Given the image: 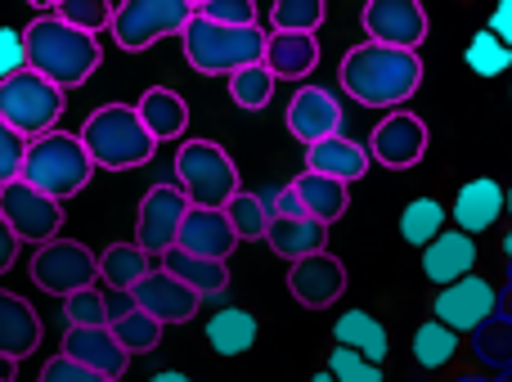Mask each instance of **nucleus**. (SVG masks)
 Here are the masks:
<instances>
[{
  "label": "nucleus",
  "mask_w": 512,
  "mask_h": 382,
  "mask_svg": "<svg viewBox=\"0 0 512 382\" xmlns=\"http://www.w3.org/2000/svg\"><path fill=\"white\" fill-rule=\"evenodd\" d=\"M342 90L364 108H391L418 95L423 86V59L409 50H391V45H373L360 41L355 50L342 54V68H337Z\"/></svg>",
  "instance_id": "obj_1"
},
{
  "label": "nucleus",
  "mask_w": 512,
  "mask_h": 382,
  "mask_svg": "<svg viewBox=\"0 0 512 382\" xmlns=\"http://www.w3.org/2000/svg\"><path fill=\"white\" fill-rule=\"evenodd\" d=\"M23 50H27V68L41 72L50 86H59L63 95L77 86H86L99 72V36H86L77 27H68L59 14H41L23 27Z\"/></svg>",
  "instance_id": "obj_2"
},
{
  "label": "nucleus",
  "mask_w": 512,
  "mask_h": 382,
  "mask_svg": "<svg viewBox=\"0 0 512 382\" xmlns=\"http://www.w3.org/2000/svg\"><path fill=\"white\" fill-rule=\"evenodd\" d=\"M77 135L86 144L95 171H135L144 162H153V153H158V140L140 122L135 104H99Z\"/></svg>",
  "instance_id": "obj_3"
},
{
  "label": "nucleus",
  "mask_w": 512,
  "mask_h": 382,
  "mask_svg": "<svg viewBox=\"0 0 512 382\" xmlns=\"http://www.w3.org/2000/svg\"><path fill=\"white\" fill-rule=\"evenodd\" d=\"M265 41H270V36H265L261 27H221L198 14L189 18V27L180 32L185 63L198 77H234V72H243V68H256V63H265Z\"/></svg>",
  "instance_id": "obj_4"
},
{
  "label": "nucleus",
  "mask_w": 512,
  "mask_h": 382,
  "mask_svg": "<svg viewBox=\"0 0 512 382\" xmlns=\"http://www.w3.org/2000/svg\"><path fill=\"white\" fill-rule=\"evenodd\" d=\"M23 180L32 189H41V194H50L54 203H68V198H77L81 189L95 180V162H90L81 135L50 131V135H41V140L27 144Z\"/></svg>",
  "instance_id": "obj_5"
},
{
  "label": "nucleus",
  "mask_w": 512,
  "mask_h": 382,
  "mask_svg": "<svg viewBox=\"0 0 512 382\" xmlns=\"http://www.w3.org/2000/svg\"><path fill=\"white\" fill-rule=\"evenodd\" d=\"M176 180L180 194L189 198V207H212L225 212L234 194H239V167L216 140H185L176 149Z\"/></svg>",
  "instance_id": "obj_6"
},
{
  "label": "nucleus",
  "mask_w": 512,
  "mask_h": 382,
  "mask_svg": "<svg viewBox=\"0 0 512 382\" xmlns=\"http://www.w3.org/2000/svg\"><path fill=\"white\" fill-rule=\"evenodd\" d=\"M63 99L68 95L59 86H50L41 72L23 68L18 77H9L0 86V122L14 126L23 140H41V135H50L59 126Z\"/></svg>",
  "instance_id": "obj_7"
},
{
  "label": "nucleus",
  "mask_w": 512,
  "mask_h": 382,
  "mask_svg": "<svg viewBox=\"0 0 512 382\" xmlns=\"http://www.w3.org/2000/svg\"><path fill=\"white\" fill-rule=\"evenodd\" d=\"M194 18V0H122L113 5V41L122 50H153L167 36H180Z\"/></svg>",
  "instance_id": "obj_8"
},
{
  "label": "nucleus",
  "mask_w": 512,
  "mask_h": 382,
  "mask_svg": "<svg viewBox=\"0 0 512 382\" xmlns=\"http://www.w3.org/2000/svg\"><path fill=\"white\" fill-rule=\"evenodd\" d=\"M99 279V257L77 239H54L32 252V284L50 297H72L81 288H95Z\"/></svg>",
  "instance_id": "obj_9"
},
{
  "label": "nucleus",
  "mask_w": 512,
  "mask_h": 382,
  "mask_svg": "<svg viewBox=\"0 0 512 382\" xmlns=\"http://www.w3.org/2000/svg\"><path fill=\"white\" fill-rule=\"evenodd\" d=\"M189 216V198L180 194V185H153L140 198V212H135V243H140L144 257H167L180 239V225Z\"/></svg>",
  "instance_id": "obj_10"
},
{
  "label": "nucleus",
  "mask_w": 512,
  "mask_h": 382,
  "mask_svg": "<svg viewBox=\"0 0 512 382\" xmlns=\"http://www.w3.org/2000/svg\"><path fill=\"white\" fill-rule=\"evenodd\" d=\"M0 216L9 221V230L18 234V243H45L59 239V225H63V203H54L50 194L32 189L27 180H14V185L0 189Z\"/></svg>",
  "instance_id": "obj_11"
},
{
  "label": "nucleus",
  "mask_w": 512,
  "mask_h": 382,
  "mask_svg": "<svg viewBox=\"0 0 512 382\" xmlns=\"http://www.w3.org/2000/svg\"><path fill=\"white\" fill-rule=\"evenodd\" d=\"M369 158L382 162L387 171H409L427 158V122L405 108L387 113L369 135Z\"/></svg>",
  "instance_id": "obj_12"
},
{
  "label": "nucleus",
  "mask_w": 512,
  "mask_h": 382,
  "mask_svg": "<svg viewBox=\"0 0 512 382\" xmlns=\"http://www.w3.org/2000/svg\"><path fill=\"white\" fill-rule=\"evenodd\" d=\"M360 23L373 45H391V50L418 54V45L427 41V9L414 0H373L364 5Z\"/></svg>",
  "instance_id": "obj_13"
},
{
  "label": "nucleus",
  "mask_w": 512,
  "mask_h": 382,
  "mask_svg": "<svg viewBox=\"0 0 512 382\" xmlns=\"http://www.w3.org/2000/svg\"><path fill=\"white\" fill-rule=\"evenodd\" d=\"M495 315H499V293L481 275L459 279V284L441 288V297H436V320L454 333H477Z\"/></svg>",
  "instance_id": "obj_14"
},
{
  "label": "nucleus",
  "mask_w": 512,
  "mask_h": 382,
  "mask_svg": "<svg viewBox=\"0 0 512 382\" xmlns=\"http://www.w3.org/2000/svg\"><path fill=\"white\" fill-rule=\"evenodd\" d=\"M131 302L140 306V311H149L153 320L167 329V324H189L194 320L198 306H203V297H198L194 288H185L180 279H171L167 270L158 266L131 288Z\"/></svg>",
  "instance_id": "obj_15"
},
{
  "label": "nucleus",
  "mask_w": 512,
  "mask_h": 382,
  "mask_svg": "<svg viewBox=\"0 0 512 382\" xmlns=\"http://www.w3.org/2000/svg\"><path fill=\"white\" fill-rule=\"evenodd\" d=\"M288 131L306 149L319 140H333V135H342V104L324 86H301L288 99Z\"/></svg>",
  "instance_id": "obj_16"
},
{
  "label": "nucleus",
  "mask_w": 512,
  "mask_h": 382,
  "mask_svg": "<svg viewBox=\"0 0 512 382\" xmlns=\"http://www.w3.org/2000/svg\"><path fill=\"white\" fill-rule=\"evenodd\" d=\"M288 293L297 297L306 311H324L337 297L346 293V266L333 257V252H319V257H306L288 270Z\"/></svg>",
  "instance_id": "obj_17"
},
{
  "label": "nucleus",
  "mask_w": 512,
  "mask_h": 382,
  "mask_svg": "<svg viewBox=\"0 0 512 382\" xmlns=\"http://www.w3.org/2000/svg\"><path fill=\"white\" fill-rule=\"evenodd\" d=\"M180 252L189 257H207V261H230V252L239 248V234H234L230 216L212 212V207H189L185 225H180Z\"/></svg>",
  "instance_id": "obj_18"
},
{
  "label": "nucleus",
  "mask_w": 512,
  "mask_h": 382,
  "mask_svg": "<svg viewBox=\"0 0 512 382\" xmlns=\"http://www.w3.org/2000/svg\"><path fill=\"white\" fill-rule=\"evenodd\" d=\"M63 356L77 360V365L95 369L99 378L117 382L131 369V356L122 351V342L113 338V329H63Z\"/></svg>",
  "instance_id": "obj_19"
},
{
  "label": "nucleus",
  "mask_w": 512,
  "mask_h": 382,
  "mask_svg": "<svg viewBox=\"0 0 512 382\" xmlns=\"http://www.w3.org/2000/svg\"><path fill=\"white\" fill-rule=\"evenodd\" d=\"M369 144H355L351 135H333V140H319L306 149V171H315V176H328V180H342V185H351V180H364V171H369Z\"/></svg>",
  "instance_id": "obj_20"
},
{
  "label": "nucleus",
  "mask_w": 512,
  "mask_h": 382,
  "mask_svg": "<svg viewBox=\"0 0 512 382\" xmlns=\"http://www.w3.org/2000/svg\"><path fill=\"white\" fill-rule=\"evenodd\" d=\"M472 266H477V243H472V234H463V230H445L432 248H423V275L441 288L468 279Z\"/></svg>",
  "instance_id": "obj_21"
},
{
  "label": "nucleus",
  "mask_w": 512,
  "mask_h": 382,
  "mask_svg": "<svg viewBox=\"0 0 512 382\" xmlns=\"http://www.w3.org/2000/svg\"><path fill=\"white\" fill-rule=\"evenodd\" d=\"M265 68L274 72V81H306L319 68V36L270 32V41H265Z\"/></svg>",
  "instance_id": "obj_22"
},
{
  "label": "nucleus",
  "mask_w": 512,
  "mask_h": 382,
  "mask_svg": "<svg viewBox=\"0 0 512 382\" xmlns=\"http://www.w3.org/2000/svg\"><path fill=\"white\" fill-rule=\"evenodd\" d=\"M36 347H41V315L32 311V302L0 288V356L23 360Z\"/></svg>",
  "instance_id": "obj_23"
},
{
  "label": "nucleus",
  "mask_w": 512,
  "mask_h": 382,
  "mask_svg": "<svg viewBox=\"0 0 512 382\" xmlns=\"http://www.w3.org/2000/svg\"><path fill=\"white\" fill-rule=\"evenodd\" d=\"M504 207H508L504 185L481 176V180H468V185L459 189V198H454V221H459L463 234H481L504 216Z\"/></svg>",
  "instance_id": "obj_24"
},
{
  "label": "nucleus",
  "mask_w": 512,
  "mask_h": 382,
  "mask_svg": "<svg viewBox=\"0 0 512 382\" xmlns=\"http://www.w3.org/2000/svg\"><path fill=\"white\" fill-rule=\"evenodd\" d=\"M265 243H270L274 257H283L288 266H297V261L319 257V252L328 248V225L310 221V216H301V221H288V216H274L270 230H265Z\"/></svg>",
  "instance_id": "obj_25"
},
{
  "label": "nucleus",
  "mask_w": 512,
  "mask_h": 382,
  "mask_svg": "<svg viewBox=\"0 0 512 382\" xmlns=\"http://www.w3.org/2000/svg\"><path fill=\"white\" fill-rule=\"evenodd\" d=\"M135 113H140V122L149 126V135L158 144H171V140H180V135L189 131V104L167 86L144 90L140 104H135Z\"/></svg>",
  "instance_id": "obj_26"
},
{
  "label": "nucleus",
  "mask_w": 512,
  "mask_h": 382,
  "mask_svg": "<svg viewBox=\"0 0 512 382\" xmlns=\"http://www.w3.org/2000/svg\"><path fill=\"white\" fill-rule=\"evenodd\" d=\"M162 270L171 279H180L185 288H194L198 297H221L230 288V261H207V257H189V252L171 248L162 257Z\"/></svg>",
  "instance_id": "obj_27"
},
{
  "label": "nucleus",
  "mask_w": 512,
  "mask_h": 382,
  "mask_svg": "<svg viewBox=\"0 0 512 382\" xmlns=\"http://www.w3.org/2000/svg\"><path fill=\"white\" fill-rule=\"evenodd\" d=\"M292 189H297L301 207H306L310 221L319 225H333L346 216V207H351V194H346L342 180H328V176H315V171H301L297 180H292Z\"/></svg>",
  "instance_id": "obj_28"
},
{
  "label": "nucleus",
  "mask_w": 512,
  "mask_h": 382,
  "mask_svg": "<svg viewBox=\"0 0 512 382\" xmlns=\"http://www.w3.org/2000/svg\"><path fill=\"white\" fill-rule=\"evenodd\" d=\"M207 342H212L216 356H243L256 347V315L243 306H221L207 320Z\"/></svg>",
  "instance_id": "obj_29"
},
{
  "label": "nucleus",
  "mask_w": 512,
  "mask_h": 382,
  "mask_svg": "<svg viewBox=\"0 0 512 382\" xmlns=\"http://www.w3.org/2000/svg\"><path fill=\"white\" fill-rule=\"evenodd\" d=\"M333 338H337V347L360 351V356L373 360V365H382V360H387V351H391L387 329H382L369 311H346L342 320L333 324Z\"/></svg>",
  "instance_id": "obj_30"
},
{
  "label": "nucleus",
  "mask_w": 512,
  "mask_h": 382,
  "mask_svg": "<svg viewBox=\"0 0 512 382\" xmlns=\"http://www.w3.org/2000/svg\"><path fill=\"white\" fill-rule=\"evenodd\" d=\"M149 275V257L140 252V243H108L104 257H99V279H104L113 293H131L140 279Z\"/></svg>",
  "instance_id": "obj_31"
},
{
  "label": "nucleus",
  "mask_w": 512,
  "mask_h": 382,
  "mask_svg": "<svg viewBox=\"0 0 512 382\" xmlns=\"http://www.w3.org/2000/svg\"><path fill=\"white\" fill-rule=\"evenodd\" d=\"M400 234H405V243H414V248H432L445 234V207L436 203V198H414V203L400 212Z\"/></svg>",
  "instance_id": "obj_32"
},
{
  "label": "nucleus",
  "mask_w": 512,
  "mask_h": 382,
  "mask_svg": "<svg viewBox=\"0 0 512 382\" xmlns=\"http://www.w3.org/2000/svg\"><path fill=\"white\" fill-rule=\"evenodd\" d=\"M108 329H113V338L122 342L126 356H149V351H158V342H162V324L153 320L149 311H140V306H131V311H126L122 320H113Z\"/></svg>",
  "instance_id": "obj_33"
},
{
  "label": "nucleus",
  "mask_w": 512,
  "mask_h": 382,
  "mask_svg": "<svg viewBox=\"0 0 512 382\" xmlns=\"http://www.w3.org/2000/svg\"><path fill=\"white\" fill-rule=\"evenodd\" d=\"M225 216H230L234 234H239V243H252V239H265V230H270V203H265L261 194H248V189H239V194L225 203Z\"/></svg>",
  "instance_id": "obj_34"
},
{
  "label": "nucleus",
  "mask_w": 512,
  "mask_h": 382,
  "mask_svg": "<svg viewBox=\"0 0 512 382\" xmlns=\"http://www.w3.org/2000/svg\"><path fill=\"white\" fill-rule=\"evenodd\" d=\"M454 351H459V333H454V329H445L441 320L418 324V333H414V360H418L423 369L450 365Z\"/></svg>",
  "instance_id": "obj_35"
},
{
  "label": "nucleus",
  "mask_w": 512,
  "mask_h": 382,
  "mask_svg": "<svg viewBox=\"0 0 512 382\" xmlns=\"http://www.w3.org/2000/svg\"><path fill=\"white\" fill-rule=\"evenodd\" d=\"M463 63H468L477 77L490 81V77H499V72L512 68V50L499 41L495 32H490V27H481V32L468 41V50H463Z\"/></svg>",
  "instance_id": "obj_36"
},
{
  "label": "nucleus",
  "mask_w": 512,
  "mask_h": 382,
  "mask_svg": "<svg viewBox=\"0 0 512 382\" xmlns=\"http://www.w3.org/2000/svg\"><path fill=\"white\" fill-rule=\"evenodd\" d=\"M324 0H274L270 5V27L274 32H306L315 36L324 27Z\"/></svg>",
  "instance_id": "obj_37"
},
{
  "label": "nucleus",
  "mask_w": 512,
  "mask_h": 382,
  "mask_svg": "<svg viewBox=\"0 0 512 382\" xmlns=\"http://www.w3.org/2000/svg\"><path fill=\"white\" fill-rule=\"evenodd\" d=\"M270 95H274V72L265 68V63L243 68L230 77V99L243 108V113H261V108L270 104Z\"/></svg>",
  "instance_id": "obj_38"
},
{
  "label": "nucleus",
  "mask_w": 512,
  "mask_h": 382,
  "mask_svg": "<svg viewBox=\"0 0 512 382\" xmlns=\"http://www.w3.org/2000/svg\"><path fill=\"white\" fill-rule=\"evenodd\" d=\"M63 320H68V329H108V324H113V315H108V293L81 288V293L63 297Z\"/></svg>",
  "instance_id": "obj_39"
},
{
  "label": "nucleus",
  "mask_w": 512,
  "mask_h": 382,
  "mask_svg": "<svg viewBox=\"0 0 512 382\" xmlns=\"http://www.w3.org/2000/svg\"><path fill=\"white\" fill-rule=\"evenodd\" d=\"M54 14L86 36H99L104 27H113V5H108V0H59Z\"/></svg>",
  "instance_id": "obj_40"
},
{
  "label": "nucleus",
  "mask_w": 512,
  "mask_h": 382,
  "mask_svg": "<svg viewBox=\"0 0 512 382\" xmlns=\"http://www.w3.org/2000/svg\"><path fill=\"white\" fill-rule=\"evenodd\" d=\"M472 347L486 365H499V369H512V320H486L477 333H472Z\"/></svg>",
  "instance_id": "obj_41"
},
{
  "label": "nucleus",
  "mask_w": 512,
  "mask_h": 382,
  "mask_svg": "<svg viewBox=\"0 0 512 382\" xmlns=\"http://www.w3.org/2000/svg\"><path fill=\"white\" fill-rule=\"evenodd\" d=\"M194 14L207 18V23H221V27H256L252 0H198Z\"/></svg>",
  "instance_id": "obj_42"
},
{
  "label": "nucleus",
  "mask_w": 512,
  "mask_h": 382,
  "mask_svg": "<svg viewBox=\"0 0 512 382\" xmlns=\"http://www.w3.org/2000/svg\"><path fill=\"white\" fill-rule=\"evenodd\" d=\"M328 374H333L337 382H382V365L364 360L360 351H351V347H333V356H328Z\"/></svg>",
  "instance_id": "obj_43"
},
{
  "label": "nucleus",
  "mask_w": 512,
  "mask_h": 382,
  "mask_svg": "<svg viewBox=\"0 0 512 382\" xmlns=\"http://www.w3.org/2000/svg\"><path fill=\"white\" fill-rule=\"evenodd\" d=\"M27 144L23 135L14 131V126L0 122V189L14 185V180H23V158H27Z\"/></svg>",
  "instance_id": "obj_44"
},
{
  "label": "nucleus",
  "mask_w": 512,
  "mask_h": 382,
  "mask_svg": "<svg viewBox=\"0 0 512 382\" xmlns=\"http://www.w3.org/2000/svg\"><path fill=\"white\" fill-rule=\"evenodd\" d=\"M23 68H27L23 32H14V27H0V86H5L9 77H18Z\"/></svg>",
  "instance_id": "obj_45"
},
{
  "label": "nucleus",
  "mask_w": 512,
  "mask_h": 382,
  "mask_svg": "<svg viewBox=\"0 0 512 382\" xmlns=\"http://www.w3.org/2000/svg\"><path fill=\"white\" fill-rule=\"evenodd\" d=\"M41 382H108V378H99L95 369L77 365V360H68V356H63V351H59V356H54V360H45Z\"/></svg>",
  "instance_id": "obj_46"
},
{
  "label": "nucleus",
  "mask_w": 512,
  "mask_h": 382,
  "mask_svg": "<svg viewBox=\"0 0 512 382\" xmlns=\"http://www.w3.org/2000/svg\"><path fill=\"white\" fill-rule=\"evenodd\" d=\"M265 203H270V216H288V221H301V216H306V207H301V198H297V189H292V180H288L283 189H274Z\"/></svg>",
  "instance_id": "obj_47"
},
{
  "label": "nucleus",
  "mask_w": 512,
  "mask_h": 382,
  "mask_svg": "<svg viewBox=\"0 0 512 382\" xmlns=\"http://www.w3.org/2000/svg\"><path fill=\"white\" fill-rule=\"evenodd\" d=\"M14 261H18V234L9 230V221L0 216V275L14 270Z\"/></svg>",
  "instance_id": "obj_48"
},
{
  "label": "nucleus",
  "mask_w": 512,
  "mask_h": 382,
  "mask_svg": "<svg viewBox=\"0 0 512 382\" xmlns=\"http://www.w3.org/2000/svg\"><path fill=\"white\" fill-rule=\"evenodd\" d=\"M490 32H495L499 41H504L508 50H512V0H504V5L490 14Z\"/></svg>",
  "instance_id": "obj_49"
},
{
  "label": "nucleus",
  "mask_w": 512,
  "mask_h": 382,
  "mask_svg": "<svg viewBox=\"0 0 512 382\" xmlns=\"http://www.w3.org/2000/svg\"><path fill=\"white\" fill-rule=\"evenodd\" d=\"M14 378H18V360L0 356V382H14Z\"/></svg>",
  "instance_id": "obj_50"
},
{
  "label": "nucleus",
  "mask_w": 512,
  "mask_h": 382,
  "mask_svg": "<svg viewBox=\"0 0 512 382\" xmlns=\"http://www.w3.org/2000/svg\"><path fill=\"white\" fill-rule=\"evenodd\" d=\"M149 382H194L189 374H180V369H162V374H153Z\"/></svg>",
  "instance_id": "obj_51"
},
{
  "label": "nucleus",
  "mask_w": 512,
  "mask_h": 382,
  "mask_svg": "<svg viewBox=\"0 0 512 382\" xmlns=\"http://www.w3.org/2000/svg\"><path fill=\"white\" fill-rule=\"evenodd\" d=\"M499 315H504V320H512V288L504 297H499Z\"/></svg>",
  "instance_id": "obj_52"
},
{
  "label": "nucleus",
  "mask_w": 512,
  "mask_h": 382,
  "mask_svg": "<svg viewBox=\"0 0 512 382\" xmlns=\"http://www.w3.org/2000/svg\"><path fill=\"white\" fill-rule=\"evenodd\" d=\"M310 382H337V378H333V374H328V369H324V374H315Z\"/></svg>",
  "instance_id": "obj_53"
},
{
  "label": "nucleus",
  "mask_w": 512,
  "mask_h": 382,
  "mask_svg": "<svg viewBox=\"0 0 512 382\" xmlns=\"http://www.w3.org/2000/svg\"><path fill=\"white\" fill-rule=\"evenodd\" d=\"M504 252H508V261H512V230L504 234Z\"/></svg>",
  "instance_id": "obj_54"
},
{
  "label": "nucleus",
  "mask_w": 512,
  "mask_h": 382,
  "mask_svg": "<svg viewBox=\"0 0 512 382\" xmlns=\"http://www.w3.org/2000/svg\"><path fill=\"white\" fill-rule=\"evenodd\" d=\"M459 382H486V378H477V374H468V378H459Z\"/></svg>",
  "instance_id": "obj_55"
},
{
  "label": "nucleus",
  "mask_w": 512,
  "mask_h": 382,
  "mask_svg": "<svg viewBox=\"0 0 512 382\" xmlns=\"http://www.w3.org/2000/svg\"><path fill=\"white\" fill-rule=\"evenodd\" d=\"M508 288H512V261H508Z\"/></svg>",
  "instance_id": "obj_56"
},
{
  "label": "nucleus",
  "mask_w": 512,
  "mask_h": 382,
  "mask_svg": "<svg viewBox=\"0 0 512 382\" xmlns=\"http://www.w3.org/2000/svg\"><path fill=\"white\" fill-rule=\"evenodd\" d=\"M499 382H512V369H508V374H504V378H499Z\"/></svg>",
  "instance_id": "obj_57"
},
{
  "label": "nucleus",
  "mask_w": 512,
  "mask_h": 382,
  "mask_svg": "<svg viewBox=\"0 0 512 382\" xmlns=\"http://www.w3.org/2000/svg\"><path fill=\"white\" fill-rule=\"evenodd\" d=\"M508 212H512V189H508Z\"/></svg>",
  "instance_id": "obj_58"
}]
</instances>
